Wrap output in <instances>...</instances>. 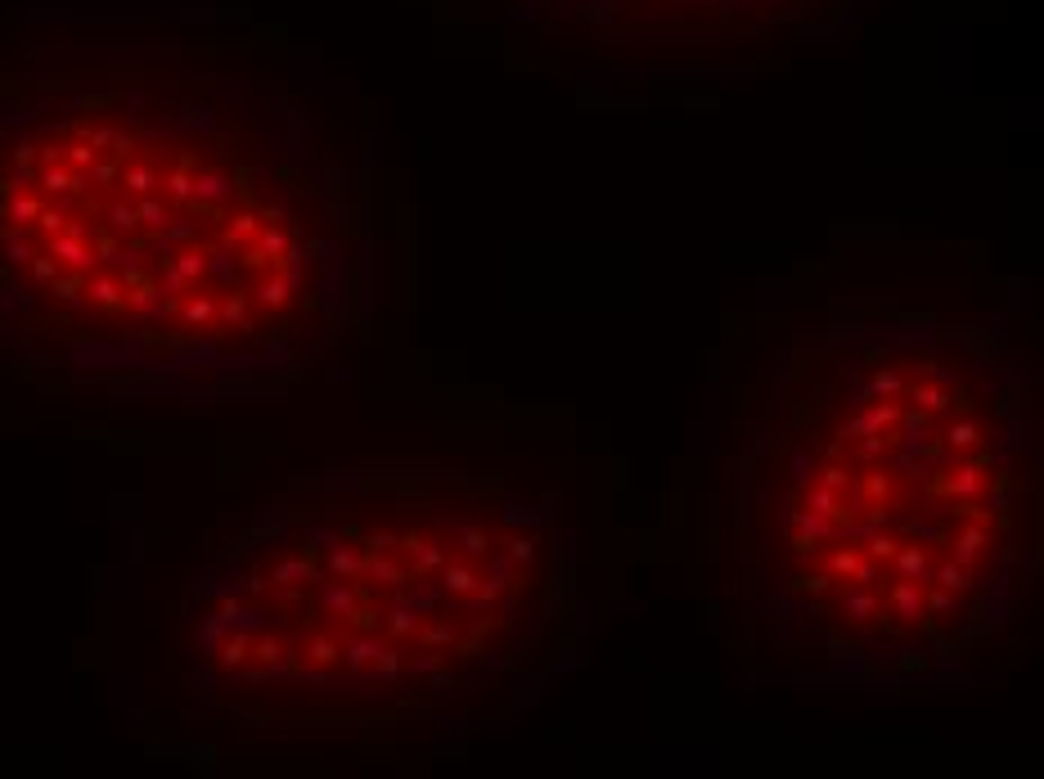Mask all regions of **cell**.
Segmentation results:
<instances>
[{
  "label": "cell",
  "mask_w": 1044,
  "mask_h": 779,
  "mask_svg": "<svg viewBox=\"0 0 1044 779\" xmlns=\"http://www.w3.org/2000/svg\"><path fill=\"white\" fill-rule=\"evenodd\" d=\"M369 136L212 23L0 41V365L50 397L212 401L356 361L387 293Z\"/></svg>",
  "instance_id": "6da1fadb"
},
{
  "label": "cell",
  "mask_w": 1044,
  "mask_h": 779,
  "mask_svg": "<svg viewBox=\"0 0 1044 779\" xmlns=\"http://www.w3.org/2000/svg\"><path fill=\"white\" fill-rule=\"evenodd\" d=\"M873 257L828 262L743 347L729 586L738 649L779 676L918 689L1035 613V365L986 266Z\"/></svg>",
  "instance_id": "7a4b0ae2"
},
{
  "label": "cell",
  "mask_w": 1044,
  "mask_h": 779,
  "mask_svg": "<svg viewBox=\"0 0 1044 779\" xmlns=\"http://www.w3.org/2000/svg\"><path fill=\"white\" fill-rule=\"evenodd\" d=\"M581 640L563 505L486 469L293 478L203 545L167 608L180 703L230 730L495 725Z\"/></svg>",
  "instance_id": "3957f363"
},
{
  "label": "cell",
  "mask_w": 1044,
  "mask_h": 779,
  "mask_svg": "<svg viewBox=\"0 0 1044 779\" xmlns=\"http://www.w3.org/2000/svg\"><path fill=\"white\" fill-rule=\"evenodd\" d=\"M513 28L603 64L707 68L824 41L873 0H495Z\"/></svg>",
  "instance_id": "277c9868"
}]
</instances>
